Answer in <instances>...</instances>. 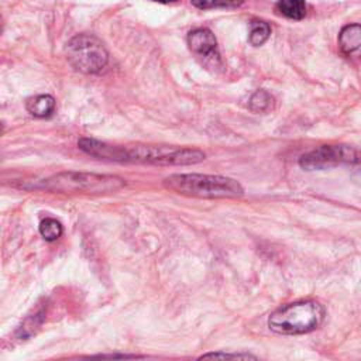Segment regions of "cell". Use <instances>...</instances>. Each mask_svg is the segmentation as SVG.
<instances>
[{
	"instance_id": "15",
	"label": "cell",
	"mask_w": 361,
	"mask_h": 361,
	"mask_svg": "<svg viewBox=\"0 0 361 361\" xmlns=\"http://www.w3.org/2000/svg\"><path fill=\"white\" fill-rule=\"evenodd\" d=\"M200 358H252L255 360L257 357L252 354H244V353H207L203 354Z\"/></svg>"
},
{
	"instance_id": "8",
	"label": "cell",
	"mask_w": 361,
	"mask_h": 361,
	"mask_svg": "<svg viewBox=\"0 0 361 361\" xmlns=\"http://www.w3.org/2000/svg\"><path fill=\"white\" fill-rule=\"evenodd\" d=\"M338 47L347 56L361 54V24L344 25L338 34Z\"/></svg>"
},
{
	"instance_id": "5",
	"label": "cell",
	"mask_w": 361,
	"mask_h": 361,
	"mask_svg": "<svg viewBox=\"0 0 361 361\" xmlns=\"http://www.w3.org/2000/svg\"><path fill=\"white\" fill-rule=\"evenodd\" d=\"M66 59L82 73H99L109 62V52L104 44L92 34L72 37L65 48Z\"/></svg>"
},
{
	"instance_id": "4",
	"label": "cell",
	"mask_w": 361,
	"mask_h": 361,
	"mask_svg": "<svg viewBox=\"0 0 361 361\" xmlns=\"http://www.w3.org/2000/svg\"><path fill=\"white\" fill-rule=\"evenodd\" d=\"M206 155L197 148L172 145H120L118 162H140L152 165H193L204 161Z\"/></svg>"
},
{
	"instance_id": "9",
	"label": "cell",
	"mask_w": 361,
	"mask_h": 361,
	"mask_svg": "<svg viewBox=\"0 0 361 361\" xmlns=\"http://www.w3.org/2000/svg\"><path fill=\"white\" fill-rule=\"evenodd\" d=\"M25 109L34 117H49L55 110V99L51 94H37L27 100Z\"/></svg>"
},
{
	"instance_id": "13",
	"label": "cell",
	"mask_w": 361,
	"mask_h": 361,
	"mask_svg": "<svg viewBox=\"0 0 361 361\" xmlns=\"http://www.w3.org/2000/svg\"><path fill=\"white\" fill-rule=\"evenodd\" d=\"M274 106V97L267 90H257L250 99V109L255 113H265Z\"/></svg>"
},
{
	"instance_id": "12",
	"label": "cell",
	"mask_w": 361,
	"mask_h": 361,
	"mask_svg": "<svg viewBox=\"0 0 361 361\" xmlns=\"http://www.w3.org/2000/svg\"><path fill=\"white\" fill-rule=\"evenodd\" d=\"M38 230H39V234L42 235V238L45 241H55L58 240L62 233H63V228H62V224L54 219V217H45L39 226H38Z\"/></svg>"
},
{
	"instance_id": "6",
	"label": "cell",
	"mask_w": 361,
	"mask_h": 361,
	"mask_svg": "<svg viewBox=\"0 0 361 361\" xmlns=\"http://www.w3.org/2000/svg\"><path fill=\"white\" fill-rule=\"evenodd\" d=\"M360 154L347 145H322L313 151L303 154L299 159V165L306 171L326 169L338 164L357 162Z\"/></svg>"
},
{
	"instance_id": "11",
	"label": "cell",
	"mask_w": 361,
	"mask_h": 361,
	"mask_svg": "<svg viewBox=\"0 0 361 361\" xmlns=\"http://www.w3.org/2000/svg\"><path fill=\"white\" fill-rule=\"evenodd\" d=\"M271 35V27L268 23L261 20H252L250 23V35L248 41L254 47L262 45Z\"/></svg>"
},
{
	"instance_id": "3",
	"label": "cell",
	"mask_w": 361,
	"mask_h": 361,
	"mask_svg": "<svg viewBox=\"0 0 361 361\" xmlns=\"http://www.w3.org/2000/svg\"><path fill=\"white\" fill-rule=\"evenodd\" d=\"M324 307L316 300H299L285 305L268 317V327L278 334H306L324 320Z\"/></svg>"
},
{
	"instance_id": "2",
	"label": "cell",
	"mask_w": 361,
	"mask_h": 361,
	"mask_svg": "<svg viewBox=\"0 0 361 361\" xmlns=\"http://www.w3.org/2000/svg\"><path fill=\"white\" fill-rule=\"evenodd\" d=\"M124 185V179L116 175L68 171L39 180L34 188L59 193H110L121 189Z\"/></svg>"
},
{
	"instance_id": "10",
	"label": "cell",
	"mask_w": 361,
	"mask_h": 361,
	"mask_svg": "<svg viewBox=\"0 0 361 361\" xmlns=\"http://www.w3.org/2000/svg\"><path fill=\"white\" fill-rule=\"evenodd\" d=\"M275 11L290 20H302L306 16V1L305 0H278L275 4Z\"/></svg>"
},
{
	"instance_id": "1",
	"label": "cell",
	"mask_w": 361,
	"mask_h": 361,
	"mask_svg": "<svg viewBox=\"0 0 361 361\" xmlns=\"http://www.w3.org/2000/svg\"><path fill=\"white\" fill-rule=\"evenodd\" d=\"M175 193L202 199H235L244 195L243 186L231 178L202 173H175L164 180Z\"/></svg>"
},
{
	"instance_id": "7",
	"label": "cell",
	"mask_w": 361,
	"mask_h": 361,
	"mask_svg": "<svg viewBox=\"0 0 361 361\" xmlns=\"http://www.w3.org/2000/svg\"><path fill=\"white\" fill-rule=\"evenodd\" d=\"M189 49L199 56L203 63L219 66L221 63L217 49V39L209 28H195L188 34Z\"/></svg>"
},
{
	"instance_id": "14",
	"label": "cell",
	"mask_w": 361,
	"mask_h": 361,
	"mask_svg": "<svg viewBox=\"0 0 361 361\" xmlns=\"http://www.w3.org/2000/svg\"><path fill=\"white\" fill-rule=\"evenodd\" d=\"M190 3L200 10L210 8H235L240 7L244 0H190Z\"/></svg>"
},
{
	"instance_id": "16",
	"label": "cell",
	"mask_w": 361,
	"mask_h": 361,
	"mask_svg": "<svg viewBox=\"0 0 361 361\" xmlns=\"http://www.w3.org/2000/svg\"><path fill=\"white\" fill-rule=\"evenodd\" d=\"M152 1L162 3V4H169V3H175V1H178V0H152Z\"/></svg>"
}]
</instances>
